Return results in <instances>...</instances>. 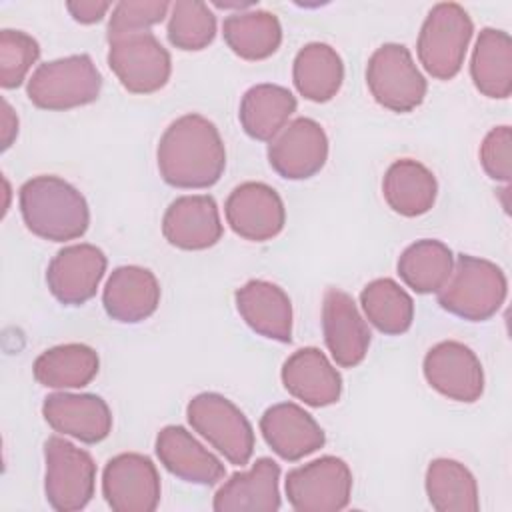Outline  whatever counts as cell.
<instances>
[{
	"mask_svg": "<svg viewBox=\"0 0 512 512\" xmlns=\"http://www.w3.org/2000/svg\"><path fill=\"white\" fill-rule=\"evenodd\" d=\"M160 176L174 188H210L226 168V148L214 122L200 114L176 118L156 148Z\"/></svg>",
	"mask_w": 512,
	"mask_h": 512,
	"instance_id": "1",
	"label": "cell"
},
{
	"mask_svg": "<svg viewBox=\"0 0 512 512\" xmlns=\"http://www.w3.org/2000/svg\"><path fill=\"white\" fill-rule=\"evenodd\" d=\"M20 214L26 228L52 242L80 238L90 224L86 198L58 176H34L20 186Z\"/></svg>",
	"mask_w": 512,
	"mask_h": 512,
	"instance_id": "2",
	"label": "cell"
},
{
	"mask_svg": "<svg viewBox=\"0 0 512 512\" xmlns=\"http://www.w3.org/2000/svg\"><path fill=\"white\" fill-rule=\"evenodd\" d=\"M506 292L508 282L500 266L486 258L460 254L436 294L446 312L470 322H484L500 310Z\"/></svg>",
	"mask_w": 512,
	"mask_h": 512,
	"instance_id": "3",
	"label": "cell"
},
{
	"mask_svg": "<svg viewBox=\"0 0 512 512\" xmlns=\"http://www.w3.org/2000/svg\"><path fill=\"white\" fill-rule=\"evenodd\" d=\"M474 34L468 12L456 2H440L432 6L422 22L416 52L424 70L436 80L454 78Z\"/></svg>",
	"mask_w": 512,
	"mask_h": 512,
	"instance_id": "4",
	"label": "cell"
},
{
	"mask_svg": "<svg viewBox=\"0 0 512 512\" xmlns=\"http://www.w3.org/2000/svg\"><path fill=\"white\" fill-rule=\"evenodd\" d=\"M102 88V76L88 54L40 64L26 86L30 102L42 110H70L94 102Z\"/></svg>",
	"mask_w": 512,
	"mask_h": 512,
	"instance_id": "5",
	"label": "cell"
},
{
	"mask_svg": "<svg viewBox=\"0 0 512 512\" xmlns=\"http://www.w3.org/2000/svg\"><path fill=\"white\" fill-rule=\"evenodd\" d=\"M186 416L190 426L230 464H248L254 452V430L232 400L218 392L196 394L186 406Z\"/></svg>",
	"mask_w": 512,
	"mask_h": 512,
	"instance_id": "6",
	"label": "cell"
},
{
	"mask_svg": "<svg viewBox=\"0 0 512 512\" xmlns=\"http://www.w3.org/2000/svg\"><path fill=\"white\" fill-rule=\"evenodd\" d=\"M44 460V492L48 504L58 512L82 510L94 496V458L72 442L60 436H50L44 442Z\"/></svg>",
	"mask_w": 512,
	"mask_h": 512,
	"instance_id": "7",
	"label": "cell"
},
{
	"mask_svg": "<svg viewBox=\"0 0 512 512\" xmlns=\"http://www.w3.org/2000/svg\"><path fill=\"white\" fill-rule=\"evenodd\" d=\"M366 84L374 100L392 112H412L426 96V78L404 44H382L366 66Z\"/></svg>",
	"mask_w": 512,
	"mask_h": 512,
	"instance_id": "8",
	"label": "cell"
},
{
	"mask_svg": "<svg viewBox=\"0 0 512 512\" xmlns=\"http://www.w3.org/2000/svg\"><path fill=\"white\" fill-rule=\"evenodd\" d=\"M108 66L132 94H152L166 86L172 58L152 32H134L108 40Z\"/></svg>",
	"mask_w": 512,
	"mask_h": 512,
	"instance_id": "9",
	"label": "cell"
},
{
	"mask_svg": "<svg viewBox=\"0 0 512 512\" xmlns=\"http://www.w3.org/2000/svg\"><path fill=\"white\" fill-rule=\"evenodd\" d=\"M284 488L298 512H338L350 502L352 472L342 458L320 456L290 470Z\"/></svg>",
	"mask_w": 512,
	"mask_h": 512,
	"instance_id": "10",
	"label": "cell"
},
{
	"mask_svg": "<svg viewBox=\"0 0 512 512\" xmlns=\"http://www.w3.org/2000/svg\"><path fill=\"white\" fill-rule=\"evenodd\" d=\"M102 494L114 512H154L160 504L156 464L138 452L110 458L102 472Z\"/></svg>",
	"mask_w": 512,
	"mask_h": 512,
	"instance_id": "11",
	"label": "cell"
},
{
	"mask_svg": "<svg viewBox=\"0 0 512 512\" xmlns=\"http://www.w3.org/2000/svg\"><path fill=\"white\" fill-rule=\"evenodd\" d=\"M328 158L324 128L312 118L288 122L268 144L272 170L286 180H306L322 170Z\"/></svg>",
	"mask_w": 512,
	"mask_h": 512,
	"instance_id": "12",
	"label": "cell"
},
{
	"mask_svg": "<svg viewBox=\"0 0 512 512\" xmlns=\"http://www.w3.org/2000/svg\"><path fill=\"white\" fill-rule=\"evenodd\" d=\"M424 378L442 396L472 404L484 392V370L478 356L462 342L444 340L424 356Z\"/></svg>",
	"mask_w": 512,
	"mask_h": 512,
	"instance_id": "13",
	"label": "cell"
},
{
	"mask_svg": "<svg viewBox=\"0 0 512 512\" xmlns=\"http://www.w3.org/2000/svg\"><path fill=\"white\" fill-rule=\"evenodd\" d=\"M226 222L244 240L266 242L278 236L286 222L280 194L264 182H242L224 204Z\"/></svg>",
	"mask_w": 512,
	"mask_h": 512,
	"instance_id": "14",
	"label": "cell"
},
{
	"mask_svg": "<svg viewBox=\"0 0 512 512\" xmlns=\"http://www.w3.org/2000/svg\"><path fill=\"white\" fill-rule=\"evenodd\" d=\"M106 264L104 252L94 244L64 246L46 268V284L58 302L80 306L96 294Z\"/></svg>",
	"mask_w": 512,
	"mask_h": 512,
	"instance_id": "15",
	"label": "cell"
},
{
	"mask_svg": "<svg viewBox=\"0 0 512 512\" xmlns=\"http://www.w3.org/2000/svg\"><path fill=\"white\" fill-rule=\"evenodd\" d=\"M322 332L328 352L342 368L358 366L368 352L372 334L354 300L340 288H328L322 300Z\"/></svg>",
	"mask_w": 512,
	"mask_h": 512,
	"instance_id": "16",
	"label": "cell"
},
{
	"mask_svg": "<svg viewBox=\"0 0 512 512\" xmlns=\"http://www.w3.org/2000/svg\"><path fill=\"white\" fill-rule=\"evenodd\" d=\"M42 416L54 432L84 444L102 442L112 430V412L96 394H50L44 398Z\"/></svg>",
	"mask_w": 512,
	"mask_h": 512,
	"instance_id": "17",
	"label": "cell"
},
{
	"mask_svg": "<svg viewBox=\"0 0 512 512\" xmlns=\"http://www.w3.org/2000/svg\"><path fill=\"white\" fill-rule=\"evenodd\" d=\"M260 432L272 452L288 462L320 450L326 442L320 424L294 402H280L266 408L260 418Z\"/></svg>",
	"mask_w": 512,
	"mask_h": 512,
	"instance_id": "18",
	"label": "cell"
},
{
	"mask_svg": "<svg viewBox=\"0 0 512 512\" xmlns=\"http://www.w3.org/2000/svg\"><path fill=\"white\" fill-rule=\"evenodd\" d=\"M218 206L208 194L176 198L164 212L162 234L182 250H206L222 238Z\"/></svg>",
	"mask_w": 512,
	"mask_h": 512,
	"instance_id": "19",
	"label": "cell"
},
{
	"mask_svg": "<svg viewBox=\"0 0 512 512\" xmlns=\"http://www.w3.org/2000/svg\"><path fill=\"white\" fill-rule=\"evenodd\" d=\"M284 388L308 406L336 404L342 394V376L326 354L314 346L292 352L280 372Z\"/></svg>",
	"mask_w": 512,
	"mask_h": 512,
	"instance_id": "20",
	"label": "cell"
},
{
	"mask_svg": "<svg viewBox=\"0 0 512 512\" xmlns=\"http://www.w3.org/2000/svg\"><path fill=\"white\" fill-rule=\"evenodd\" d=\"M280 466L268 458H258L250 470L232 474L214 494L216 512H276L280 510Z\"/></svg>",
	"mask_w": 512,
	"mask_h": 512,
	"instance_id": "21",
	"label": "cell"
},
{
	"mask_svg": "<svg viewBox=\"0 0 512 512\" xmlns=\"http://www.w3.org/2000/svg\"><path fill=\"white\" fill-rule=\"evenodd\" d=\"M154 448L160 464L184 482L212 486L226 476L224 464L182 426H164Z\"/></svg>",
	"mask_w": 512,
	"mask_h": 512,
	"instance_id": "22",
	"label": "cell"
},
{
	"mask_svg": "<svg viewBox=\"0 0 512 512\" xmlns=\"http://www.w3.org/2000/svg\"><path fill=\"white\" fill-rule=\"evenodd\" d=\"M102 304L106 314L124 324H136L152 316L160 304V284L156 276L142 266H120L112 270Z\"/></svg>",
	"mask_w": 512,
	"mask_h": 512,
	"instance_id": "23",
	"label": "cell"
},
{
	"mask_svg": "<svg viewBox=\"0 0 512 512\" xmlns=\"http://www.w3.org/2000/svg\"><path fill=\"white\" fill-rule=\"evenodd\" d=\"M234 298L238 314L256 334L278 342L292 340V304L278 284L248 280Z\"/></svg>",
	"mask_w": 512,
	"mask_h": 512,
	"instance_id": "24",
	"label": "cell"
},
{
	"mask_svg": "<svg viewBox=\"0 0 512 512\" xmlns=\"http://www.w3.org/2000/svg\"><path fill=\"white\" fill-rule=\"evenodd\" d=\"M382 194L394 212L414 218L426 214L434 206L438 182L418 160L400 158L388 166L382 180Z\"/></svg>",
	"mask_w": 512,
	"mask_h": 512,
	"instance_id": "25",
	"label": "cell"
},
{
	"mask_svg": "<svg viewBox=\"0 0 512 512\" xmlns=\"http://www.w3.org/2000/svg\"><path fill=\"white\" fill-rule=\"evenodd\" d=\"M474 86L488 98H508L512 92V40L498 28H482L470 60Z\"/></svg>",
	"mask_w": 512,
	"mask_h": 512,
	"instance_id": "26",
	"label": "cell"
},
{
	"mask_svg": "<svg viewBox=\"0 0 512 512\" xmlns=\"http://www.w3.org/2000/svg\"><path fill=\"white\" fill-rule=\"evenodd\" d=\"M296 112V96L278 84H256L246 90L240 102V124L244 132L262 142H270Z\"/></svg>",
	"mask_w": 512,
	"mask_h": 512,
	"instance_id": "27",
	"label": "cell"
},
{
	"mask_svg": "<svg viewBox=\"0 0 512 512\" xmlns=\"http://www.w3.org/2000/svg\"><path fill=\"white\" fill-rule=\"evenodd\" d=\"M292 80L306 100L328 102L338 94L344 80L342 58L330 44L310 42L294 58Z\"/></svg>",
	"mask_w": 512,
	"mask_h": 512,
	"instance_id": "28",
	"label": "cell"
},
{
	"mask_svg": "<svg viewBox=\"0 0 512 512\" xmlns=\"http://www.w3.org/2000/svg\"><path fill=\"white\" fill-rule=\"evenodd\" d=\"M98 354L86 344H60L44 350L32 366L34 378L46 388H84L98 374Z\"/></svg>",
	"mask_w": 512,
	"mask_h": 512,
	"instance_id": "29",
	"label": "cell"
},
{
	"mask_svg": "<svg viewBox=\"0 0 512 512\" xmlns=\"http://www.w3.org/2000/svg\"><path fill=\"white\" fill-rule=\"evenodd\" d=\"M222 34L228 48L244 60H264L282 42V26L268 10H246L224 18Z\"/></svg>",
	"mask_w": 512,
	"mask_h": 512,
	"instance_id": "30",
	"label": "cell"
},
{
	"mask_svg": "<svg viewBox=\"0 0 512 512\" xmlns=\"http://www.w3.org/2000/svg\"><path fill=\"white\" fill-rule=\"evenodd\" d=\"M426 494L438 512H478V484L474 474L458 460L436 458L426 468Z\"/></svg>",
	"mask_w": 512,
	"mask_h": 512,
	"instance_id": "31",
	"label": "cell"
},
{
	"mask_svg": "<svg viewBox=\"0 0 512 512\" xmlns=\"http://www.w3.org/2000/svg\"><path fill=\"white\" fill-rule=\"evenodd\" d=\"M454 266L452 250L432 238L416 240L410 244L398 258V274L408 288L418 294H432L438 292Z\"/></svg>",
	"mask_w": 512,
	"mask_h": 512,
	"instance_id": "32",
	"label": "cell"
},
{
	"mask_svg": "<svg viewBox=\"0 0 512 512\" xmlns=\"http://www.w3.org/2000/svg\"><path fill=\"white\" fill-rule=\"evenodd\" d=\"M360 304L368 322L384 334H404L412 326L414 302L392 278L368 282L360 292Z\"/></svg>",
	"mask_w": 512,
	"mask_h": 512,
	"instance_id": "33",
	"label": "cell"
},
{
	"mask_svg": "<svg viewBox=\"0 0 512 512\" xmlns=\"http://www.w3.org/2000/svg\"><path fill=\"white\" fill-rule=\"evenodd\" d=\"M216 36V16L206 2L178 0L170 6L168 40L180 50H202Z\"/></svg>",
	"mask_w": 512,
	"mask_h": 512,
	"instance_id": "34",
	"label": "cell"
},
{
	"mask_svg": "<svg viewBox=\"0 0 512 512\" xmlns=\"http://www.w3.org/2000/svg\"><path fill=\"white\" fill-rule=\"evenodd\" d=\"M40 56V44L22 30H0V84L18 88Z\"/></svg>",
	"mask_w": 512,
	"mask_h": 512,
	"instance_id": "35",
	"label": "cell"
},
{
	"mask_svg": "<svg viewBox=\"0 0 512 512\" xmlns=\"http://www.w3.org/2000/svg\"><path fill=\"white\" fill-rule=\"evenodd\" d=\"M172 4L164 0H124L118 2L112 8V16L108 20V40L134 34V32H146L150 26L164 20L166 12Z\"/></svg>",
	"mask_w": 512,
	"mask_h": 512,
	"instance_id": "36",
	"label": "cell"
},
{
	"mask_svg": "<svg viewBox=\"0 0 512 512\" xmlns=\"http://www.w3.org/2000/svg\"><path fill=\"white\" fill-rule=\"evenodd\" d=\"M510 146H512V132L510 126H496L492 128L480 146V162L484 172L498 182H508L512 174V160H510Z\"/></svg>",
	"mask_w": 512,
	"mask_h": 512,
	"instance_id": "37",
	"label": "cell"
},
{
	"mask_svg": "<svg viewBox=\"0 0 512 512\" xmlns=\"http://www.w3.org/2000/svg\"><path fill=\"white\" fill-rule=\"evenodd\" d=\"M110 2H98V0H78V2H68L66 8L72 14L76 22L82 24H94L106 16L110 10Z\"/></svg>",
	"mask_w": 512,
	"mask_h": 512,
	"instance_id": "38",
	"label": "cell"
},
{
	"mask_svg": "<svg viewBox=\"0 0 512 512\" xmlns=\"http://www.w3.org/2000/svg\"><path fill=\"white\" fill-rule=\"evenodd\" d=\"M16 134H18V118H16L12 106L8 104V100L2 98V130H0L2 150L10 148V144L16 138Z\"/></svg>",
	"mask_w": 512,
	"mask_h": 512,
	"instance_id": "39",
	"label": "cell"
},
{
	"mask_svg": "<svg viewBox=\"0 0 512 512\" xmlns=\"http://www.w3.org/2000/svg\"><path fill=\"white\" fill-rule=\"evenodd\" d=\"M220 8H250L254 2H214Z\"/></svg>",
	"mask_w": 512,
	"mask_h": 512,
	"instance_id": "40",
	"label": "cell"
}]
</instances>
